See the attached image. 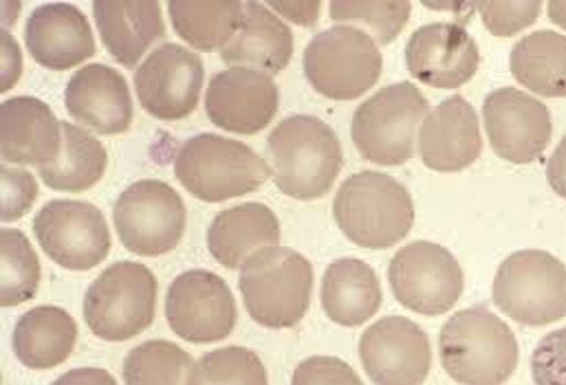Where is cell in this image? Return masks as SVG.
Segmentation results:
<instances>
[{
  "mask_svg": "<svg viewBox=\"0 0 566 385\" xmlns=\"http://www.w3.org/2000/svg\"><path fill=\"white\" fill-rule=\"evenodd\" d=\"M2 194H0V218L2 223H13L24 216L35 199H38V183L29 170L2 165Z\"/></svg>",
  "mask_w": 566,
  "mask_h": 385,
  "instance_id": "cell-36",
  "label": "cell"
},
{
  "mask_svg": "<svg viewBox=\"0 0 566 385\" xmlns=\"http://www.w3.org/2000/svg\"><path fill=\"white\" fill-rule=\"evenodd\" d=\"M106 165V148L77 124L62 121V150L53 161L38 165V174L51 190L86 192L99 183Z\"/></svg>",
  "mask_w": 566,
  "mask_h": 385,
  "instance_id": "cell-28",
  "label": "cell"
},
{
  "mask_svg": "<svg viewBox=\"0 0 566 385\" xmlns=\"http://www.w3.org/2000/svg\"><path fill=\"white\" fill-rule=\"evenodd\" d=\"M293 55V33L283 18L263 2H243V18L221 51V60L230 66L256 68L276 75L286 68Z\"/></svg>",
  "mask_w": 566,
  "mask_h": 385,
  "instance_id": "cell-24",
  "label": "cell"
},
{
  "mask_svg": "<svg viewBox=\"0 0 566 385\" xmlns=\"http://www.w3.org/2000/svg\"><path fill=\"white\" fill-rule=\"evenodd\" d=\"M410 2H331L328 13L333 22L357 26L366 31L377 44L397 40L410 20Z\"/></svg>",
  "mask_w": 566,
  "mask_h": 385,
  "instance_id": "cell-34",
  "label": "cell"
},
{
  "mask_svg": "<svg viewBox=\"0 0 566 385\" xmlns=\"http://www.w3.org/2000/svg\"><path fill=\"white\" fill-rule=\"evenodd\" d=\"M388 282L401 307L430 318L452 311L465 289L459 260L428 240H415L395 254Z\"/></svg>",
  "mask_w": 566,
  "mask_h": 385,
  "instance_id": "cell-11",
  "label": "cell"
},
{
  "mask_svg": "<svg viewBox=\"0 0 566 385\" xmlns=\"http://www.w3.org/2000/svg\"><path fill=\"white\" fill-rule=\"evenodd\" d=\"M272 179L295 201H313L331 192L344 165L335 130L313 115H291L268 139Z\"/></svg>",
  "mask_w": 566,
  "mask_h": 385,
  "instance_id": "cell-1",
  "label": "cell"
},
{
  "mask_svg": "<svg viewBox=\"0 0 566 385\" xmlns=\"http://www.w3.org/2000/svg\"><path fill=\"white\" fill-rule=\"evenodd\" d=\"M186 385H270V377L256 353L243 346H226L203 355L192 366Z\"/></svg>",
  "mask_w": 566,
  "mask_h": 385,
  "instance_id": "cell-33",
  "label": "cell"
},
{
  "mask_svg": "<svg viewBox=\"0 0 566 385\" xmlns=\"http://www.w3.org/2000/svg\"><path fill=\"white\" fill-rule=\"evenodd\" d=\"M77 344V324L60 307H35L20 316L11 346L18 362L31 371H51L64 364Z\"/></svg>",
  "mask_w": 566,
  "mask_h": 385,
  "instance_id": "cell-26",
  "label": "cell"
},
{
  "mask_svg": "<svg viewBox=\"0 0 566 385\" xmlns=\"http://www.w3.org/2000/svg\"><path fill=\"white\" fill-rule=\"evenodd\" d=\"M532 377L536 385H566V329L541 340L532 355Z\"/></svg>",
  "mask_w": 566,
  "mask_h": 385,
  "instance_id": "cell-37",
  "label": "cell"
},
{
  "mask_svg": "<svg viewBox=\"0 0 566 385\" xmlns=\"http://www.w3.org/2000/svg\"><path fill=\"white\" fill-rule=\"evenodd\" d=\"M510 68L518 84L543 97H566V35L534 31L518 40L510 55Z\"/></svg>",
  "mask_w": 566,
  "mask_h": 385,
  "instance_id": "cell-29",
  "label": "cell"
},
{
  "mask_svg": "<svg viewBox=\"0 0 566 385\" xmlns=\"http://www.w3.org/2000/svg\"><path fill=\"white\" fill-rule=\"evenodd\" d=\"M281 240L279 216L263 203H243L214 216L208 229V249L226 269L243 267L254 254Z\"/></svg>",
  "mask_w": 566,
  "mask_h": 385,
  "instance_id": "cell-25",
  "label": "cell"
},
{
  "mask_svg": "<svg viewBox=\"0 0 566 385\" xmlns=\"http://www.w3.org/2000/svg\"><path fill=\"white\" fill-rule=\"evenodd\" d=\"M406 64L415 79L432 88H459L479 66L476 40L457 22H430L419 26L406 44Z\"/></svg>",
  "mask_w": 566,
  "mask_h": 385,
  "instance_id": "cell-18",
  "label": "cell"
},
{
  "mask_svg": "<svg viewBox=\"0 0 566 385\" xmlns=\"http://www.w3.org/2000/svg\"><path fill=\"white\" fill-rule=\"evenodd\" d=\"M479 11L494 35L512 38L538 20L543 2H481Z\"/></svg>",
  "mask_w": 566,
  "mask_h": 385,
  "instance_id": "cell-35",
  "label": "cell"
},
{
  "mask_svg": "<svg viewBox=\"0 0 566 385\" xmlns=\"http://www.w3.org/2000/svg\"><path fill=\"white\" fill-rule=\"evenodd\" d=\"M33 234L42 252L69 271H88L111 254L108 223L84 201H49L33 218Z\"/></svg>",
  "mask_w": 566,
  "mask_h": 385,
  "instance_id": "cell-12",
  "label": "cell"
},
{
  "mask_svg": "<svg viewBox=\"0 0 566 385\" xmlns=\"http://www.w3.org/2000/svg\"><path fill=\"white\" fill-rule=\"evenodd\" d=\"M322 309L339 327L353 329L368 322L381 307V285L375 269L357 258L328 265L322 278Z\"/></svg>",
  "mask_w": 566,
  "mask_h": 385,
  "instance_id": "cell-27",
  "label": "cell"
},
{
  "mask_svg": "<svg viewBox=\"0 0 566 385\" xmlns=\"http://www.w3.org/2000/svg\"><path fill=\"white\" fill-rule=\"evenodd\" d=\"M302 68L319 95L350 101L379 82L384 60L377 42L366 31L335 24L313 35L306 44Z\"/></svg>",
  "mask_w": 566,
  "mask_h": 385,
  "instance_id": "cell-7",
  "label": "cell"
},
{
  "mask_svg": "<svg viewBox=\"0 0 566 385\" xmlns=\"http://www.w3.org/2000/svg\"><path fill=\"white\" fill-rule=\"evenodd\" d=\"M494 302L523 327H547L566 318V265L541 249L512 254L496 271Z\"/></svg>",
  "mask_w": 566,
  "mask_h": 385,
  "instance_id": "cell-9",
  "label": "cell"
},
{
  "mask_svg": "<svg viewBox=\"0 0 566 385\" xmlns=\"http://www.w3.org/2000/svg\"><path fill=\"white\" fill-rule=\"evenodd\" d=\"M24 44L31 57L51 71L73 68L95 53L88 18L69 2H46L33 9L24 24Z\"/></svg>",
  "mask_w": 566,
  "mask_h": 385,
  "instance_id": "cell-21",
  "label": "cell"
},
{
  "mask_svg": "<svg viewBox=\"0 0 566 385\" xmlns=\"http://www.w3.org/2000/svg\"><path fill=\"white\" fill-rule=\"evenodd\" d=\"M417 141L426 168L434 172H461L483 152L479 115L465 97L452 95L428 113Z\"/></svg>",
  "mask_w": 566,
  "mask_h": 385,
  "instance_id": "cell-19",
  "label": "cell"
},
{
  "mask_svg": "<svg viewBox=\"0 0 566 385\" xmlns=\"http://www.w3.org/2000/svg\"><path fill=\"white\" fill-rule=\"evenodd\" d=\"M93 15L108 53L126 68H135L166 33L161 4L155 0H95Z\"/></svg>",
  "mask_w": 566,
  "mask_h": 385,
  "instance_id": "cell-23",
  "label": "cell"
},
{
  "mask_svg": "<svg viewBox=\"0 0 566 385\" xmlns=\"http://www.w3.org/2000/svg\"><path fill=\"white\" fill-rule=\"evenodd\" d=\"M206 82L203 60L175 42L157 46L135 71L142 108L161 121H181L197 110Z\"/></svg>",
  "mask_w": 566,
  "mask_h": 385,
  "instance_id": "cell-14",
  "label": "cell"
},
{
  "mask_svg": "<svg viewBox=\"0 0 566 385\" xmlns=\"http://www.w3.org/2000/svg\"><path fill=\"white\" fill-rule=\"evenodd\" d=\"M483 121L494 152L518 165L536 161L554 135L547 104L512 86L496 88L485 97Z\"/></svg>",
  "mask_w": 566,
  "mask_h": 385,
  "instance_id": "cell-15",
  "label": "cell"
},
{
  "mask_svg": "<svg viewBox=\"0 0 566 385\" xmlns=\"http://www.w3.org/2000/svg\"><path fill=\"white\" fill-rule=\"evenodd\" d=\"M439 346L446 373L461 385H505L521 360L514 331L485 307L452 316Z\"/></svg>",
  "mask_w": 566,
  "mask_h": 385,
  "instance_id": "cell-3",
  "label": "cell"
},
{
  "mask_svg": "<svg viewBox=\"0 0 566 385\" xmlns=\"http://www.w3.org/2000/svg\"><path fill=\"white\" fill-rule=\"evenodd\" d=\"M192 357L172 342L150 340L135 346L124 362L126 385H186Z\"/></svg>",
  "mask_w": 566,
  "mask_h": 385,
  "instance_id": "cell-32",
  "label": "cell"
},
{
  "mask_svg": "<svg viewBox=\"0 0 566 385\" xmlns=\"http://www.w3.org/2000/svg\"><path fill=\"white\" fill-rule=\"evenodd\" d=\"M333 216L350 243L381 252L410 234L415 203L408 188L390 174L361 170L339 185Z\"/></svg>",
  "mask_w": 566,
  "mask_h": 385,
  "instance_id": "cell-2",
  "label": "cell"
},
{
  "mask_svg": "<svg viewBox=\"0 0 566 385\" xmlns=\"http://www.w3.org/2000/svg\"><path fill=\"white\" fill-rule=\"evenodd\" d=\"M291 385H364L355 368L337 357H308L295 371Z\"/></svg>",
  "mask_w": 566,
  "mask_h": 385,
  "instance_id": "cell-38",
  "label": "cell"
},
{
  "mask_svg": "<svg viewBox=\"0 0 566 385\" xmlns=\"http://www.w3.org/2000/svg\"><path fill=\"white\" fill-rule=\"evenodd\" d=\"M547 179H549L552 190H554L558 196L566 199V137L558 143L556 152H554L552 159H549Z\"/></svg>",
  "mask_w": 566,
  "mask_h": 385,
  "instance_id": "cell-42",
  "label": "cell"
},
{
  "mask_svg": "<svg viewBox=\"0 0 566 385\" xmlns=\"http://www.w3.org/2000/svg\"><path fill=\"white\" fill-rule=\"evenodd\" d=\"M359 360L375 385H421L432 368V349L419 324L390 316L364 331Z\"/></svg>",
  "mask_w": 566,
  "mask_h": 385,
  "instance_id": "cell-16",
  "label": "cell"
},
{
  "mask_svg": "<svg viewBox=\"0 0 566 385\" xmlns=\"http://www.w3.org/2000/svg\"><path fill=\"white\" fill-rule=\"evenodd\" d=\"M40 260L18 229L0 232V307L11 309L31 300L40 287Z\"/></svg>",
  "mask_w": 566,
  "mask_h": 385,
  "instance_id": "cell-31",
  "label": "cell"
},
{
  "mask_svg": "<svg viewBox=\"0 0 566 385\" xmlns=\"http://www.w3.org/2000/svg\"><path fill=\"white\" fill-rule=\"evenodd\" d=\"M51 385H117V382L104 368H75L64 373Z\"/></svg>",
  "mask_w": 566,
  "mask_h": 385,
  "instance_id": "cell-41",
  "label": "cell"
},
{
  "mask_svg": "<svg viewBox=\"0 0 566 385\" xmlns=\"http://www.w3.org/2000/svg\"><path fill=\"white\" fill-rule=\"evenodd\" d=\"M547 11H549V18H552V20H554L558 26L566 29L565 0H556V2H549V4H547Z\"/></svg>",
  "mask_w": 566,
  "mask_h": 385,
  "instance_id": "cell-43",
  "label": "cell"
},
{
  "mask_svg": "<svg viewBox=\"0 0 566 385\" xmlns=\"http://www.w3.org/2000/svg\"><path fill=\"white\" fill-rule=\"evenodd\" d=\"M186 203L179 192L157 179L128 185L113 207V225L124 247L155 258L179 247L186 234Z\"/></svg>",
  "mask_w": 566,
  "mask_h": 385,
  "instance_id": "cell-10",
  "label": "cell"
},
{
  "mask_svg": "<svg viewBox=\"0 0 566 385\" xmlns=\"http://www.w3.org/2000/svg\"><path fill=\"white\" fill-rule=\"evenodd\" d=\"M168 13L175 31L197 51H223L234 38L243 2H170Z\"/></svg>",
  "mask_w": 566,
  "mask_h": 385,
  "instance_id": "cell-30",
  "label": "cell"
},
{
  "mask_svg": "<svg viewBox=\"0 0 566 385\" xmlns=\"http://www.w3.org/2000/svg\"><path fill=\"white\" fill-rule=\"evenodd\" d=\"M175 174L195 199L221 203L256 192L272 177V168L248 143L201 132L181 146Z\"/></svg>",
  "mask_w": 566,
  "mask_h": 385,
  "instance_id": "cell-4",
  "label": "cell"
},
{
  "mask_svg": "<svg viewBox=\"0 0 566 385\" xmlns=\"http://www.w3.org/2000/svg\"><path fill=\"white\" fill-rule=\"evenodd\" d=\"M22 73V55L9 31L0 35V90H9Z\"/></svg>",
  "mask_w": 566,
  "mask_h": 385,
  "instance_id": "cell-39",
  "label": "cell"
},
{
  "mask_svg": "<svg viewBox=\"0 0 566 385\" xmlns=\"http://www.w3.org/2000/svg\"><path fill=\"white\" fill-rule=\"evenodd\" d=\"M73 121L97 135H122L133 124V97L124 75L106 64H86L73 73L64 90Z\"/></svg>",
  "mask_w": 566,
  "mask_h": 385,
  "instance_id": "cell-20",
  "label": "cell"
},
{
  "mask_svg": "<svg viewBox=\"0 0 566 385\" xmlns=\"http://www.w3.org/2000/svg\"><path fill=\"white\" fill-rule=\"evenodd\" d=\"M157 278L142 263H115L86 291L84 320L104 342H126L144 333L157 311Z\"/></svg>",
  "mask_w": 566,
  "mask_h": 385,
  "instance_id": "cell-8",
  "label": "cell"
},
{
  "mask_svg": "<svg viewBox=\"0 0 566 385\" xmlns=\"http://www.w3.org/2000/svg\"><path fill=\"white\" fill-rule=\"evenodd\" d=\"M62 150V121L38 97H9L0 106V152L7 163L42 165Z\"/></svg>",
  "mask_w": 566,
  "mask_h": 385,
  "instance_id": "cell-22",
  "label": "cell"
},
{
  "mask_svg": "<svg viewBox=\"0 0 566 385\" xmlns=\"http://www.w3.org/2000/svg\"><path fill=\"white\" fill-rule=\"evenodd\" d=\"M281 93L272 75L230 66L217 73L206 90L210 121L234 135H256L276 117Z\"/></svg>",
  "mask_w": 566,
  "mask_h": 385,
  "instance_id": "cell-17",
  "label": "cell"
},
{
  "mask_svg": "<svg viewBox=\"0 0 566 385\" xmlns=\"http://www.w3.org/2000/svg\"><path fill=\"white\" fill-rule=\"evenodd\" d=\"M268 7L295 24L311 26L319 18L322 2H317V0H313V2H268Z\"/></svg>",
  "mask_w": 566,
  "mask_h": 385,
  "instance_id": "cell-40",
  "label": "cell"
},
{
  "mask_svg": "<svg viewBox=\"0 0 566 385\" xmlns=\"http://www.w3.org/2000/svg\"><path fill=\"white\" fill-rule=\"evenodd\" d=\"M239 289L250 318L265 329L297 327L311 304L313 267L289 247H268L241 267Z\"/></svg>",
  "mask_w": 566,
  "mask_h": 385,
  "instance_id": "cell-5",
  "label": "cell"
},
{
  "mask_svg": "<svg viewBox=\"0 0 566 385\" xmlns=\"http://www.w3.org/2000/svg\"><path fill=\"white\" fill-rule=\"evenodd\" d=\"M166 320L190 344H214L237 327V300L228 282L208 271L190 269L172 280L166 293Z\"/></svg>",
  "mask_w": 566,
  "mask_h": 385,
  "instance_id": "cell-13",
  "label": "cell"
},
{
  "mask_svg": "<svg viewBox=\"0 0 566 385\" xmlns=\"http://www.w3.org/2000/svg\"><path fill=\"white\" fill-rule=\"evenodd\" d=\"M430 113L426 95L410 82L384 86L353 115L357 152L377 165H403L415 154L419 128Z\"/></svg>",
  "mask_w": 566,
  "mask_h": 385,
  "instance_id": "cell-6",
  "label": "cell"
}]
</instances>
